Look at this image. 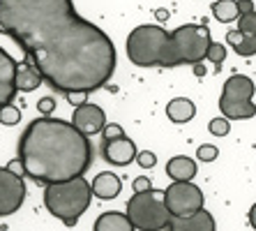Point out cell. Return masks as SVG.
Here are the masks:
<instances>
[{"label":"cell","instance_id":"cell-17","mask_svg":"<svg viewBox=\"0 0 256 231\" xmlns=\"http://www.w3.org/2000/svg\"><path fill=\"white\" fill-rule=\"evenodd\" d=\"M95 231H134L130 217L120 210H108L102 213L95 222Z\"/></svg>","mask_w":256,"mask_h":231},{"label":"cell","instance_id":"cell-2","mask_svg":"<svg viewBox=\"0 0 256 231\" xmlns=\"http://www.w3.org/2000/svg\"><path fill=\"white\" fill-rule=\"evenodd\" d=\"M95 157L88 136L62 118L42 116L26 127L18 139V160L24 176L44 187L84 178Z\"/></svg>","mask_w":256,"mask_h":231},{"label":"cell","instance_id":"cell-33","mask_svg":"<svg viewBox=\"0 0 256 231\" xmlns=\"http://www.w3.org/2000/svg\"><path fill=\"white\" fill-rule=\"evenodd\" d=\"M250 224L254 226V231H256V203L250 208Z\"/></svg>","mask_w":256,"mask_h":231},{"label":"cell","instance_id":"cell-24","mask_svg":"<svg viewBox=\"0 0 256 231\" xmlns=\"http://www.w3.org/2000/svg\"><path fill=\"white\" fill-rule=\"evenodd\" d=\"M217 155H220V148L212 146V143H203V146H198V150H196L198 162H214Z\"/></svg>","mask_w":256,"mask_h":231},{"label":"cell","instance_id":"cell-15","mask_svg":"<svg viewBox=\"0 0 256 231\" xmlns=\"http://www.w3.org/2000/svg\"><path fill=\"white\" fill-rule=\"evenodd\" d=\"M42 83H44L42 74L37 72V67L32 65L28 58L16 67V90H21V93H32V90H37Z\"/></svg>","mask_w":256,"mask_h":231},{"label":"cell","instance_id":"cell-1","mask_svg":"<svg viewBox=\"0 0 256 231\" xmlns=\"http://www.w3.org/2000/svg\"><path fill=\"white\" fill-rule=\"evenodd\" d=\"M0 33L12 37L62 95H90L116 72L111 37L81 17L72 0H0Z\"/></svg>","mask_w":256,"mask_h":231},{"label":"cell","instance_id":"cell-27","mask_svg":"<svg viewBox=\"0 0 256 231\" xmlns=\"http://www.w3.org/2000/svg\"><path fill=\"white\" fill-rule=\"evenodd\" d=\"M132 187H134V194H138V192H148V190H152V183H150V180H148L146 176H138V178H134Z\"/></svg>","mask_w":256,"mask_h":231},{"label":"cell","instance_id":"cell-30","mask_svg":"<svg viewBox=\"0 0 256 231\" xmlns=\"http://www.w3.org/2000/svg\"><path fill=\"white\" fill-rule=\"evenodd\" d=\"M236 3H238V12H240V17L256 12V10H254V3H252V0H236Z\"/></svg>","mask_w":256,"mask_h":231},{"label":"cell","instance_id":"cell-4","mask_svg":"<svg viewBox=\"0 0 256 231\" xmlns=\"http://www.w3.org/2000/svg\"><path fill=\"white\" fill-rule=\"evenodd\" d=\"M92 201V190L86 178H74L65 183H54L44 187V206L62 224L74 226L78 217L88 210Z\"/></svg>","mask_w":256,"mask_h":231},{"label":"cell","instance_id":"cell-10","mask_svg":"<svg viewBox=\"0 0 256 231\" xmlns=\"http://www.w3.org/2000/svg\"><path fill=\"white\" fill-rule=\"evenodd\" d=\"M16 67L18 63L7 54L5 49H0V109L12 104L16 95Z\"/></svg>","mask_w":256,"mask_h":231},{"label":"cell","instance_id":"cell-21","mask_svg":"<svg viewBox=\"0 0 256 231\" xmlns=\"http://www.w3.org/2000/svg\"><path fill=\"white\" fill-rule=\"evenodd\" d=\"M21 120V111L12 104H7V107L0 109V125H7V127H12V125H18Z\"/></svg>","mask_w":256,"mask_h":231},{"label":"cell","instance_id":"cell-34","mask_svg":"<svg viewBox=\"0 0 256 231\" xmlns=\"http://www.w3.org/2000/svg\"><path fill=\"white\" fill-rule=\"evenodd\" d=\"M157 19H160V21H166L168 17H171V14H168V10H157Z\"/></svg>","mask_w":256,"mask_h":231},{"label":"cell","instance_id":"cell-28","mask_svg":"<svg viewBox=\"0 0 256 231\" xmlns=\"http://www.w3.org/2000/svg\"><path fill=\"white\" fill-rule=\"evenodd\" d=\"M37 109H40L44 116H48V113L56 109V100H54V97H42V100L37 102Z\"/></svg>","mask_w":256,"mask_h":231},{"label":"cell","instance_id":"cell-29","mask_svg":"<svg viewBox=\"0 0 256 231\" xmlns=\"http://www.w3.org/2000/svg\"><path fill=\"white\" fill-rule=\"evenodd\" d=\"M67 102H70L72 107H81L88 102V93H70L67 95Z\"/></svg>","mask_w":256,"mask_h":231},{"label":"cell","instance_id":"cell-9","mask_svg":"<svg viewBox=\"0 0 256 231\" xmlns=\"http://www.w3.org/2000/svg\"><path fill=\"white\" fill-rule=\"evenodd\" d=\"M72 125H74L84 136L90 139L92 134H100V132L106 127V113H104L102 107H97V104L86 102V104H81V107L74 109Z\"/></svg>","mask_w":256,"mask_h":231},{"label":"cell","instance_id":"cell-18","mask_svg":"<svg viewBox=\"0 0 256 231\" xmlns=\"http://www.w3.org/2000/svg\"><path fill=\"white\" fill-rule=\"evenodd\" d=\"M226 42L233 47V51L242 58H250V56L256 54V37H247L242 35L238 28L236 30H228L226 33Z\"/></svg>","mask_w":256,"mask_h":231},{"label":"cell","instance_id":"cell-16","mask_svg":"<svg viewBox=\"0 0 256 231\" xmlns=\"http://www.w3.org/2000/svg\"><path fill=\"white\" fill-rule=\"evenodd\" d=\"M166 116L171 123H190L194 116H196V107H194V102L187 100V97H173L171 102L166 104Z\"/></svg>","mask_w":256,"mask_h":231},{"label":"cell","instance_id":"cell-11","mask_svg":"<svg viewBox=\"0 0 256 231\" xmlns=\"http://www.w3.org/2000/svg\"><path fill=\"white\" fill-rule=\"evenodd\" d=\"M104 160L111 162L114 166H127L130 162L136 160V143L132 141L130 136H120V139H114V141H104Z\"/></svg>","mask_w":256,"mask_h":231},{"label":"cell","instance_id":"cell-25","mask_svg":"<svg viewBox=\"0 0 256 231\" xmlns=\"http://www.w3.org/2000/svg\"><path fill=\"white\" fill-rule=\"evenodd\" d=\"M102 136H104V141H114V139H120V136H125V130H122V125L118 123H106V127L102 130Z\"/></svg>","mask_w":256,"mask_h":231},{"label":"cell","instance_id":"cell-20","mask_svg":"<svg viewBox=\"0 0 256 231\" xmlns=\"http://www.w3.org/2000/svg\"><path fill=\"white\" fill-rule=\"evenodd\" d=\"M224 58H226V47L222 44V42H212L208 49V54H206V60H210V63H214V67H217V72L222 70V63H224Z\"/></svg>","mask_w":256,"mask_h":231},{"label":"cell","instance_id":"cell-5","mask_svg":"<svg viewBox=\"0 0 256 231\" xmlns=\"http://www.w3.org/2000/svg\"><path fill=\"white\" fill-rule=\"evenodd\" d=\"M127 217H130L134 231H164L168 226L166 203H164V190L138 192L127 201Z\"/></svg>","mask_w":256,"mask_h":231},{"label":"cell","instance_id":"cell-22","mask_svg":"<svg viewBox=\"0 0 256 231\" xmlns=\"http://www.w3.org/2000/svg\"><path fill=\"white\" fill-rule=\"evenodd\" d=\"M208 130L212 136H226L228 132H231V120H226L224 116H220V118H212L208 123Z\"/></svg>","mask_w":256,"mask_h":231},{"label":"cell","instance_id":"cell-14","mask_svg":"<svg viewBox=\"0 0 256 231\" xmlns=\"http://www.w3.org/2000/svg\"><path fill=\"white\" fill-rule=\"evenodd\" d=\"M90 190H92V194H95L97 199H102V201H108V199H116V196L120 194V190H122V183H120V178L116 176V173L102 171V173H97L95 180L90 183Z\"/></svg>","mask_w":256,"mask_h":231},{"label":"cell","instance_id":"cell-6","mask_svg":"<svg viewBox=\"0 0 256 231\" xmlns=\"http://www.w3.org/2000/svg\"><path fill=\"white\" fill-rule=\"evenodd\" d=\"M254 93L256 86L250 77L244 74H233L224 81L220 95V109L222 116L226 120H247L256 116V104H254Z\"/></svg>","mask_w":256,"mask_h":231},{"label":"cell","instance_id":"cell-12","mask_svg":"<svg viewBox=\"0 0 256 231\" xmlns=\"http://www.w3.org/2000/svg\"><path fill=\"white\" fill-rule=\"evenodd\" d=\"M166 231H217V224H214L212 215L203 208V210L187 215V217H171Z\"/></svg>","mask_w":256,"mask_h":231},{"label":"cell","instance_id":"cell-19","mask_svg":"<svg viewBox=\"0 0 256 231\" xmlns=\"http://www.w3.org/2000/svg\"><path fill=\"white\" fill-rule=\"evenodd\" d=\"M212 17L220 21V24H231V21H238L240 12H238V3L236 0H217L212 5Z\"/></svg>","mask_w":256,"mask_h":231},{"label":"cell","instance_id":"cell-7","mask_svg":"<svg viewBox=\"0 0 256 231\" xmlns=\"http://www.w3.org/2000/svg\"><path fill=\"white\" fill-rule=\"evenodd\" d=\"M164 203L171 217H187L194 215L198 210H203V192L198 185H194L192 180L187 183H171L164 190Z\"/></svg>","mask_w":256,"mask_h":231},{"label":"cell","instance_id":"cell-31","mask_svg":"<svg viewBox=\"0 0 256 231\" xmlns=\"http://www.w3.org/2000/svg\"><path fill=\"white\" fill-rule=\"evenodd\" d=\"M7 169H10L12 173H16V176H24V166H21V160H18V157L10 162V164H7Z\"/></svg>","mask_w":256,"mask_h":231},{"label":"cell","instance_id":"cell-13","mask_svg":"<svg viewBox=\"0 0 256 231\" xmlns=\"http://www.w3.org/2000/svg\"><path fill=\"white\" fill-rule=\"evenodd\" d=\"M198 166L196 162L187 157V155H176L166 162V176L171 178L173 183H187V180H194Z\"/></svg>","mask_w":256,"mask_h":231},{"label":"cell","instance_id":"cell-8","mask_svg":"<svg viewBox=\"0 0 256 231\" xmlns=\"http://www.w3.org/2000/svg\"><path fill=\"white\" fill-rule=\"evenodd\" d=\"M26 183L24 176L12 173L7 166L0 169V217H10L24 206Z\"/></svg>","mask_w":256,"mask_h":231},{"label":"cell","instance_id":"cell-3","mask_svg":"<svg viewBox=\"0 0 256 231\" xmlns=\"http://www.w3.org/2000/svg\"><path fill=\"white\" fill-rule=\"evenodd\" d=\"M212 37L206 24H185L166 33L162 26L143 24L127 37V58L136 67H180L206 60Z\"/></svg>","mask_w":256,"mask_h":231},{"label":"cell","instance_id":"cell-26","mask_svg":"<svg viewBox=\"0 0 256 231\" xmlns=\"http://www.w3.org/2000/svg\"><path fill=\"white\" fill-rule=\"evenodd\" d=\"M136 162L143 169H152L157 164V155L152 150H143V153H136Z\"/></svg>","mask_w":256,"mask_h":231},{"label":"cell","instance_id":"cell-23","mask_svg":"<svg viewBox=\"0 0 256 231\" xmlns=\"http://www.w3.org/2000/svg\"><path fill=\"white\" fill-rule=\"evenodd\" d=\"M238 30L247 37H256V12L240 17L238 19Z\"/></svg>","mask_w":256,"mask_h":231},{"label":"cell","instance_id":"cell-32","mask_svg":"<svg viewBox=\"0 0 256 231\" xmlns=\"http://www.w3.org/2000/svg\"><path fill=\"white\" fill-rule=\"evenodd\" d=\"M206 65H203V63H196V65H194V74H196V77H206Z\"/></svg>","mask_w":256,"mask_h":231}]
</instances>
